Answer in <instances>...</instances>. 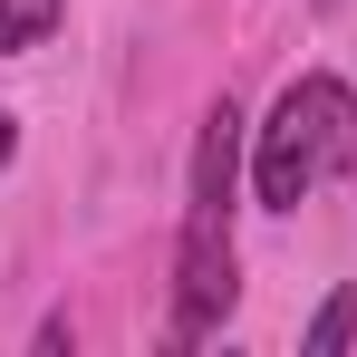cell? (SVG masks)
Here are the masks:
<instances>
[{"label":"cell","instance_id":"8992f818","mask_svg":"<svg viewBox=\"0 0 357 357\" xmlns=\"http://www.w3.org/2000/svg\"><path fill=\"white\" fill-rule=\"evenodd\" d=\"M348 338H357V290H328V309L309 319V338H299V348H309V357H338Z\"/></svg>","mask_w":357,"mask_h":357},{"label":"cell","instance_id":"3957f363","mask_svg":"<svg viewBox=\"0 0 357 357\" xmlns=\"http://www.w3.org/2000/svg\"><path fill=\"white\" fill-rule=\"evenodd\" d=\"M232 183H241V107L222 97L203 135H193V213H222L232 222Z\"/></svg>","mask_w":357,"mask_h":357},{"label":"cell","instance_id":"7a4b0ae2","mask_svg":"<svg viewBox=\"0 0 357 357\" xmlns=\"http://www.w3.org/2000/svg\"><path fill=\"white\" fill-rule=\"evenodd\" d=\"M251 183H261L271 213H299V193L319 183V135H309V97H299V87H280V107H271V126H261Z\"/></svg>","mask_w":357,"mask_h":357},{"label":"cell","instance_id":"6da1fadb","mask_svg":"<svg viewBox=\"0 0 357 357\" xmlns=\"http://www.w3.org/2000/svg\"><path fill=\"white\" fill-rule=\"evenodd\" d=\"M232 222L222 213H193L183 222V261H174V338L193 348L203 328H222V309H232Z\"/></svg>","mask_w":357,"mask_h":357},{"label":"cell","instance_id":"52a82bcc","mask_svg":"<svg viewBox=\"0 0 357 357\" xmlns=\"http://www.w3.org/2000/svg\"><path fill=\"white\" fill-rule=\"evenodd\" d=\"M10 155H20V126H10V116H0V165H10Z\"/></svg>","mask_w":357,"mask_h":357},{"label":"cell","instance_id":"277c9868","mask_svg":"<svg viewBox=\"0 0 357 357\" xmlns=\"http://www.w3.org/2000/svg\"><path fill=\"white\" fill-rule=\"evenodd\" d=\"M299 97H309V135H319V165H357V87L348 77H299Z\"/></svg>","mask_w":357,"mask_h":357},{"label":"cell","instance_id":"5b68a950","mask_svg":"<svg viewBox=\"0 0 357 357\" xmlns=\"http://www.w3.org/2000/svg\"><path fill=\"white\" fill-rule=\"evenodd\" d=\"M68 0H0V49H39L49 29H59Z\"/></svg>","mask_w":357,"mask_h":357}]
</instances>
